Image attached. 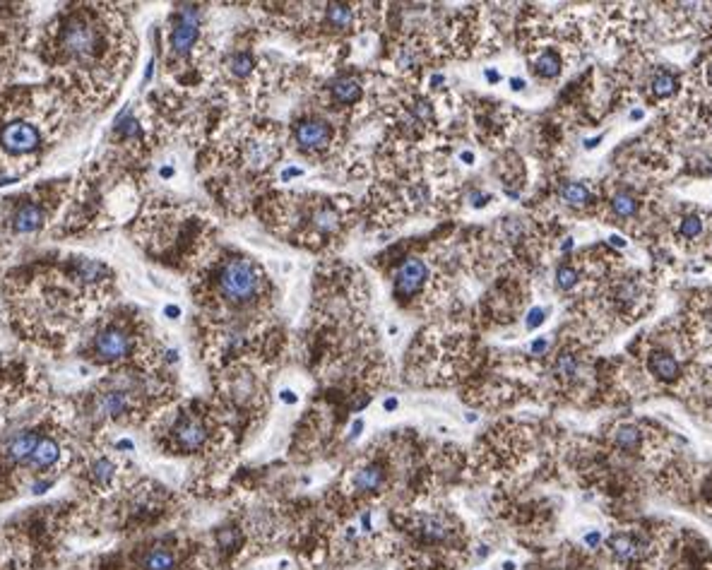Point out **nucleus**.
I'll list each match as a JSON object with an SVG mask.
<instances>
[{"instance_id":"42","label":"nucleus","mask_w":712,"mask_h":570,"mask_svg":"<svg viewBox=\"0 0 712 570\" xmlns=\"http://www.w3.org/2000/svg\"><path fill=\"white\" fill-rule=\"evenodd\" d=\"M503 570H515V563H513V561H506V563H503Z\"/></svg>"},{"instance_id":"5","label":"nucleus","mask_w":712,"mask_h":570,"mask_svg":"<svg viewBox=\"0 0 712 570\" xmlns=\"http://www.w3.org/2000/svg\"><path fill=\"white\" fill-rule=\"evenodd\" d=\"M294 138L304 152H320L332 142V128L320 118H308L296 125Z\"/></svg>"},{"instance_id":"43","label":"nucleus","mask_w":712,"mask_h":570,"mask_svg":"<svg viewBox=\"0 0 712 570\" xmlns=\"http://www.w3.org/2000/svg\"><path fill=\"white\" fill-rule=\"evenodd\" d=\"M708 80H710V84H712V63H710V68H708Z\"/></svg>"},{"instance_id":"4","label":"nucleus","mask_w":712,"mask_h":570,"mask_svg":"<svg viewBox=\"0 0 712 570\" xmlns=\"http://www.w3.org/2000/svg\"><path fill=\"white\" fill-rule=\"evenodd\" d=\"M428 270L421 258H407L395 272V296L402 301L412 299L426 284Z\"/></svg>"},{"instance_id":"8","label":"nucleus","mask_w":712,"mask_h":570,"mask_svg":"<svg viewBox=\"0 0 712 570\" xmlns=\"http://www.w3.org/2000/svg\"><path fill=\"white\" fill-rule=\"evenodd\" d=\"M609 549L621 563H635L645 556L648 546L640 537L633 534H611L609 537Z\"/></svg>"},{"instance_id":"30","label":"nucleus","mask_w":712,"mask_h":570,"mask_svg":"<svg viewBox=\"0 0 712 570\" xmlns=\"http://www.w3.org/2000/svg\"><path fill=\"white\" fill-rule=\"evenodd\" d=\"M544 315H547V311L544 309H532L529 311V315H527V330H534V327H539L544 322Z\"/></svg>"},{"instance_id":"20","label":"nucleus","mask_w":712,"mask_h":570,"mask_svg":"<svg viewBox=\"0 0 712 570\" xmlns=\"http://www.w3.org/2000/svg\"><path fill=\"white\" fill-rule=\"evenodd\" d=\"M611 210H614V214L621 217V219H628V217H633L635 212H638V200L630 193H616L614 198H611Z\"/></svg>"},{"instance_id":"37","label":"nucleus","mask_w":712,"mask_h":570,"mask_svg":"<svg viewBox=\"0 0 712 570\" xmlns=\"http://www.w3.org/2000/svg\"><path fill=\"white\" fill-rule=\"evenodd\" d=\"M486 80L491 84H496V82H501V75H498L496 70H486Z\"/></svg>"},{"instance_id":"28","label":"nucleus","mask_w":712,"mask_h":570,"mask_svg":"<svg viewBox=\"0 0 712 570\" xmlns=\"http://www.w3.org/2000/svg\"><path fill=\"white\" fill-rule=\"evenodd\" d=\"M700 231H703V221H700V217L688 214L684 221H681V236H684V239H695V236H700Z\"/></svg>"},{"instance_id":"36","label":"nucleus","mask_w":712,"mask_h":570,"mask_svg":"<svg viewBox=\"0 0 712 570\" xmlns=\"http://www.w3.org/2000/svg\"><path fill=\"white\" fill-rule=\"evenodd\" d=\"M510 87L515 89V92H522L524 89V80H520V77H513L510 80Z\"/></svg>"},{"instance_id":"40","label":"nucleus","mask_w":712,"mask_h":570,"mask_svg":"<svg viewBox=\"0 0 712 570\" xmlns=\"http://www.w3.org/2000/svg\"><path fill=\"white\" fill-rule=\"evenodd\" d=\"M361 524H363V529H371V517L363 515V517H361Z\"/></svg>"},{"instance_id":"35","label":"nucleus","mask_w":712,"mask_h":570,"mask_svg":"<svg viewBox=\"0 0 712 570\" xmlns=\"http://www.w3.org/2000/svg\"><path fill=\"white\" fill-rule=\"evenodd\" d=\"M547 347H549V340L544 337V340H537V342H534V344H532V351H544Z\"/></svg>"},{"instance_id":"24","label":"nucleus","mask_w":712,"mask_h":570,"mask_svg":"<svg viewBox=\"0 0 712 570\" xmlns=\"http://www.w3.org/2000/svg\"><path fill=\"white\" fill-rule=\"evenodd\" d=\"M229 68H231V73L236 75V77H246V75H250L253 73V68H255V63H253V55L250 53H234L231 55V60H229Z\"/></svg>"},{"instance_id":"16","label":"nucleus","mask_w":712,"mask_h":570,"mask_svg":"<svg viewBox=\"0 0 712 570\" xmlns=\"http://www.w3.org/2000/svg\"><path fill=\"white\" fill-rule=\"evenodd\" d=\"M37 443H39V436H34V433H24V436L15 438L12 445H10V457H12L15 462L29 460L34 448H37Z\"/></svg>"},{"instance_id":"6","label":"nucleus","mask_w":712,"mask_h":570,"mask_svg":"<svg viewBox=\"0 0 712 570\" xmlns=\"http://www.w3.org/2000/svg\"><path fill=\"white\" fill-rule=\"evenodd\" d=\"M130 351V337L128 332L118 330V327H109V330L99 332L94 340V354L99 361H120L128 356Z\"/></svg>"},{"instance_id":"26","label":"nucleus","mask_w":712,"mask_h":570,"mask_svg":"<svg viewBox=\"0 0 712 570\" xmlns=\"http://www.w3.org/2000/svg\"><path fill=\"white\" fill-rule=\"evenodd\" d=\"M113 474H116V467H113V462L111 460H106V457H102V460H97L94 462V467H92V479L97 484H102V486H106V484L113 479Z\"/></svg>"},{"instance_id":"3","label":"nucleus","mask_w":712,"mask_h":570,"mask_svg":"<svg viewBox=\"0 0 712 570\" xmlns=\"http://www.w3.org/2000/svg\"><path fill=\"white\" fill-rule=\"evenodd\" d=\"M198 32H200V12L195 8H183L179 12L171 29V51L183 55L193 48V44L198 42Z\"/></svg>"},{"instance_id":"31","label":"nucleus","mask_w":712,"mask_h":570,"mask_svg":"<svg viewBox=\"0 0 712 570\" xmlns=\"http://www.w3.org/2000/svg\"><path fill=\"white\" fill-rule=\"evenodd\" d=\"M280 400L284 402V405H296V402H299V395H296L294 390H289V387H284V390L280 392Z\"/></svg>"},{"instance_id":"38","label":"nucleus","mask_w":712,"mask_h":570,"mask_svg":"<svg viewBox=\"0 0 712 570\" xmlns=\"http://www.w3.org/2000/svg\"><path fill=\"white\" fill-rule=\"evenodd\" d=\"M459 161H462V164H474V152H462L459 154Z\"/></svg>"},{"instance_id":"22","label":"nucleus","mask_w":712,"mask_h":570,"mask_svg":"<svg viewBox=\"0 0 712 570\" xmlns=\"http://www.w3.org/2000/svg\"><path fill=\"white\" fill-rule=\"evenodd\" d=\"M674 92H676V77L669 73H664V70H659V73L652 77V94L659 99H664Z\"/></svg>"},{"instance_id":"14","label":"nucleus","mask_w":712,"mask_h":570,"mask_svg":"<svg viewBox=\"0 0 712 570\" xmlns=\"http://www.w3.org/2000/svg\"><path fill=\"white\" fill-rule=\"evenodd\" d=\"M327 24L332 29H349L354 24V8L342 3L327 5Z\"/></svg>"},{"instance_id":"32","label":"nucleus","mask_w":712,"mask_h":570,"mask_svg":"<svg viewBox=\"0 0 712 570\" xmlns=\"http://www.w3.org/2000/svg\"><path fill=\"white\" fill-rule=\"evenodd\" d=\"M397 407H400V402H397V397H387V400L383 402V410H385V412H395Z\"/></svg>"},{"instance_id":"13","label":"nucleus","mask_w":712,"mask_h":570,"mask_svg":"<svg viewBox=\"0 0 712 570\" xmlns=\"http://www.w3.org/2000/svg\"><path fill=\"white\" fill-rule=\"evenodd\" d=\"M44 221V212L37 205H24L17 210V214L12 217V226L19 234H29V231H37Z\"/></svg>"},{"instance_id":"7","label":"nucleus","mask_w":712,"mask_h":570,"mask_svg":"<svg viewBox=\"0 0 712 570\" xmlns=\"http://www.w3.org/2000/svg\"><path fill=\"white\" fill-rule=\"evenodd\" d=\"M174 433H176V445H179L181 450H185V452L200 450V448L205 445V441H207L205 423L200 421V419H193V416L179 421V426L174 428Z\"/></svg>"},{"instance_id":"10","label":"nucleus","mask_w":712,"mask_h":570,"mask_svg":"<svg viewBox=\"0 0 712 570\" xmlns=\"http://www.w3.org/2000/svg\"><path fill=\"white\" fill-rule=\"evenodd\" d=\"M648 368H650V373H652V376H657L659 380H664V383L676 380V378H679V373H681L679 361H676L671 354H666V351H655V354L650 356V361H648Z\"/></svg>"},{"instance_id":"1","label":"nucleus","mask_w":712,"mask_h":570,"mask_svg":"<svg viewBox=\"0 0 712 570\" xmlns=\"http://www.w3.org/2000/svg\"><path fill=\"white\" fill-rule=\"evenodd\" d=\"M262 272L248 258H229L217 275V291L224 301L248 306L262 291Z\"/></svg>"},{"instance_id":"11","label":"nucleus","mask_w":712,"mask_h":570,"mask_svg":"<svg viewBox=\"0 0 712 570\" xmlns=\"http://www.w3.org/2000/svg\"><path fill=\"white\" fill-rule=\"evenodd\" d=\"M60 457V448L53 438H39L37 448H34L32 457H29V465L34 469H46L58 462Z\"/></svg>"},{"instance_id":"27","label":"nucleus","mask_w":712,"mask_h":570,"mask_svg":"<svg viewBox=\"0 0 712 570\" xmlns=\"http://www.w3.org/2000/svg\"><path fill=\"white\" fill-rule=\"evenodd\" d=\"M556 284L558 289H565V291L573 289V286L578 284V270L570 265H560L556 270Z\"/></svg>"},{"instance_id":"34","label":"nucleus","mask_w":712,"mask_h":570,"mask_svg":"<svg viewBox=\"0 0 712 570\" xmlns=\"http://www.w3.org/2000/svg\"><path fill=\"white\" fill-rule=\"evenodd\" d=\"M599 542H602V537H599V532H590L587 537H585V544H587V546H597Z\"/></svg>"},{"instance_id":"2","label":"nucleus","mask_w":712,"mask_h":570,"mask_svg":"<svg viewBox=\"0 0 712 570\" xmlns=\"http://www.w3.org/2000/svg\"><path fill=\"white\" fill-rule=\"evenodd\" d=\"M42 135L27 120H12L0 130V145L10 154H29L39 147Z\"/></svg>"},{"instance_id":"12","label":"nucleus","mask_w":712,"mask_h":570,"mask_svg":"<svg viewBox=\"0 0 712 570\" xmlns=\"http://www.w3.org/2000/svg\"><path fill=\"white\" fill-rule=\"evenodd\" d=\"M383 481H385V472H383V467L381 465H368V467H363L356 472L354 488L361 493L378 491V488L383 486Z\"/></svg>"},{"instance_id":"39","label":"nucleus","mask_w":712,"mask_h":570,"mask_svg":"<svg viewBox=\"0 0 712 570\" xmlns=\"http://www.w3.org/2000/svg\"><path fill=\"white\" fill-rule=\"evenodd\" d=\"M611 243H614V246H619V248H623V246H626V241L623 239H621V236H611Z\"/></svg>"},{"instance_id":"15","label":"nucleus","mask_w":712,"mask_h":570,"mask_svg":"<svg viewBox=\"0 0 712 570\" xmlns=\"http://www.w3.org/2000/svg\"><path fill=\"white\" fill-rule=\"evenodd\" d=\"M534 73L544 80H554L560 73V55L556 51H544L534 60Z\"/></svg>"},{"instance_id":"18","label":"nucleus","mask_w":712,"mask_h":570,"mask_svg":"<svg viewBox=\"0 0 712 570\" xmlns=\"http://www.w3.org/2000/svg\"><path fill=\"white\" fill-rule=\"evenodd\" d=\"M560 198H563L570 208H585V205H590L592 195H590V190L585 188L583 183H565L563 188H560Z\"/></svg>"},{"instance_id":"33","label":"nucleus","mask_w":712,"mask_h":570,"mask_svg":"<svg viewBox=\"0 0 712 570\" xmlns=\"http://www.w3.org/2000/svg\"><path fill=\"white\" fill-rule=\"evenodd\" d=\"M472 200H474V208H484L491 198H489V195H482V193H474Z\"/></svg>"},{"instance_id":"9","label":"nucleus","mask_w":712,"mask_h":570,"mask_svg":"<svg viewBox=\"0 0 712 570\" xmlns=\"http://www.w3.org/2000/svg\"><path fill=\"white\" fill-rule=\"evenodd\" d=\"M332 97H335L337 104L342 106H352L361 99V82L354 77V75H342L332 82Z\"/></svg>"},{"instance_id":"19","label":"nucleus","mask_w":712,"mask_h":570,"mask_svg":"<svg viewBox=\"0 0 712 570\" xmlns=\"http://www.w3.org/2000/svg\"><path fill=\"white\" fill-rule=\"evenodd\" d=\"M128 410V400L123 397V392H106L99 400V412L106 416H118Z\"/></svg>"},{"instance_id":"41","label":"nucleus","mask_w":712,"mask_h":570,"mask_svg":"<svg viewBox=\"0 0 712 570\" xmlns=\"http://www.w3.org/2000/svg\"><path fill=\"white\" fill-rule=\"evenodd\" d=\"M166 313H169V315H179V309H176V306H169V309H166Z\"/></svg>"},{"instance_id":"29","label":"nucleus","mask_w":712,"mask_h":570,"mask_svg":"<svg viewBox=\"0 0 712 570\" xmlns=\"http://www.w3.org/2000/svg\"><path fill=\"white\" fill-rule=\"evenodd\" d=\"M217 539H219V544L224 549H231V546H236V539H239V534H236V529H221V532L217 534Z\"/></svg>"},{"instance_id":"17","label":"nucleus","mask_w":712,"mask_h":570,"mask_svg":"<svg viewBox=\"0 0 712 570\" xmlns=\"http://www.w3.org/2000/svg\"><path fill=\"white\" fill-rule=\"evenodd\" d=\"M143 568L145 570H174L176 556L171 551H166V549H152V551L143 558Z\"/></svg>"},{"instance_id":"23","label":"nucleus","mask_w":712,"mask_h":570,"mask_svg":"<svg viewBox=\"0 0 712 570\" xmlns=\"http://www.w3.org/2000/svg\"><path fill=\"white\" fill-rule=\"evenodd\" d=\"M554 371H556V376L558 378H563V380H573L575 376H578V361H575V356L573 354H560L556 363H554Z\"/></svg>"},{"instance_id":"25","label":"nucleus","mask_w":712,"mask_h":570,"mask_svg":"<svg viewBox=\"0 0 712 570\" xmlns=\"http://www.w3.org/2000/svg\"><path fill=\"white\" fill-rule=\"evenodd\" d=\"M421 532H423V537H426L428 542H443V539H446V534H448V527L441 522V520H436V517H423Z\"/></svg>"},{"instance_id":"21","label":"nucleus","mask_w":712,"mask_h":570,"mask_svg":"<svg viewBox=\"0 0 712 570\" xmlns=\"http://www.w3.org/2000/svg\"><path fill=\"white\" fill-rule=\"evenodd\" d=\"M614 441H616V445H619L621 450H635V448H638V443H640V431L635 426H630V423H626V426L616 428Z\"/></svg>"}]
</instances>
